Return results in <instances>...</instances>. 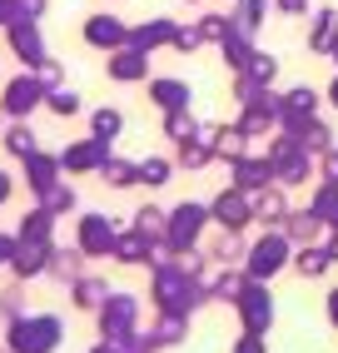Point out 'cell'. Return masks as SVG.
I'll return each instance as SVG.
<instances>
[{
	"label": "cell",
	"mask_w": 338,
	"mask_h": 353,
	"mask_svg": "<svg viewBox=\"0 0 338 353\" xmlns=\"http://www.w3.org/2000/svg\"><path fill=\"white\" fill-rule=\"evenodd\" d=\"M284 264H294V239H288L284 229H269V234H264L259 244H249V254H244V274L259 279V284H269Z\"/></svg>",
	"instance_id": "obj_1"
},
{
	"label": "cell",
	"mask_w": 338,
	"mask_h": 353,
	"mask_svg": "<svg viewBox=\"0 0 338 353\" xmlns=\"http://www.w3.org/2000/svg\"><path fill=\"white\" fill-rule=\"evenodd\" d=\"M204 224H209V204H179V209H169V224H164V239H159V249L164 254H189L199 244V234H204Z\"/></svg>",
	"instance_id": "obj_2"
},
{
	"label": "cell",
	"mask_w": 338,
	"mask_h": 353,
	"mask_svg": "<svg viewBox=\"0 0 338 353\" xmlns=\"http://www.w3.org/2000/svg\"><path fill=\"white\" fill-rule=\"evenodd\" d=\"M55 339H60V319L50 314H30V319L20 314L10 323V353H50Z\"/></svg>",
	"instance_id": "obj_3"
},
{
	"label": "cell",
	"mask_w": 338,
	"mask_h": 353,
	"mask_svg": "<svg viewBox=\"0 0 338 353\" xmlns=\"http://www.w3.org/2000/svg\"><path fill=\"white\" fill-rule=\"evenodd\" d=\"M45 95H50V85H45L35 70H26V75H15L10 85H6V114L10 120H30V110H40L45 105Z\"/></svg>",
	"instance_id": "obj_4"
},
{
	"label": "cell",
	"mask_w": 338,
	"mask_h": 353,
	"mask_svg": "<svg viewBox=\"0 0 338 353\" xmlns=\"http://www.w3.org/2000/svg\"><path fill=\"white\" fill-rule=\"evenodd\" d=\"M135 323H139V299H135V294H110V299L100 303V334H105L110 343L130 339Z\"/></svg>",
	"instance_id": "obj_5"
},
{
	"label": "cell",
	"mask_w": 338,
	"mask_h": 353,
	"mask_svg": "<svg viewBox=\"0 0 338 353\" xmlns=\"http://www.w3.org/2000/svg\"><path fill=\"white\" fill-rule=\"evenodd\" d=\"M234 309H239V319H244V334H269L274 303H269V289H264L259 279H249V284L234 294Z\"/></svg>",
	"instance_id": "obj_6"
},
{
	"label": "cell",
	"mask_w": 338,
	"mask_h": 353,
	"mask_svg": "<svg viewBox=\"0 0 338 353\" xmlns=\"http://www.w3.org/2000/svg\"><path fill=\"white\" fill-rule=\"evenodd\" d=\"M209 219L219 224V229H229V234H244V224L254 219V194H244V190H224L219 199L209 204Z\"/></svg>",
	"instance_id": "obj_7"
},
{
	"label": "cell",
	"mask_w": 338,
	"mask_h": 353,
	"mask_svg": "<svg viewBox=\"0 0 338 353\" xmlns=\"http://www.w3.org/2000/svg\"><path fill=\"white\" fill-rule=\"evenodd\" d=\"M159 239L155 234H144V229H125V234H115V249L110 259H119V264H159Z\"/></svg>",
	"instance_id": "obj_8"
},
{
	"label": "cell",
	"mask_w": 338,
	"mask_h": 353,
	"mask_svg": "<svg viewBox=\"0 0 338 353\" xmlns=\"http://www.w3.org/2000/svg\"><path fill=\"white\" fill-rule=\"evenodd\" d=\"M105 75L119 80V85H135V80H150V55L139 45H125V50H110L105 60Z\"/></svg>",
	"instance_id": "obj_9"
},
{
	"label": "cell",
	"mask_w": 338,
	"mask_h": 353,
	"mask_svg": "<svg viewBox=\"0 0 338 353\" xmlns=\"http://www.w3.org/2000/svg\"><path fill=\"white\" fill-rule=\"evenodd\" d=\"M85 40L95 45V50H125V45H130V26L119 15H90L85 20Z\"/></svg>",
	"instance_id": "obj_10"
},
{
	"label": "cell",
	"mask_w": 338,
	"mask_h": 353,
	"mask_svg": "<svg viewBox=\"0 0 338 353\" xmlns=\"http://www.w3.org/2000/svg\"><path fill=\"white\" fill-rule=\"evenodd\" d=\"M6 30H10V50L26 60L30 70H40L45 60H50V55H45V40H40V26H35V20H15V26H6Z\"/></svg>",
	"instance_id": "obj_11"
},
{
	"label": "cell",
	"mask_w": 338,
	"mask_h": 353,
	"mask_svg": "<svg viewBox=\"0 0 338 353\" xmlns=\"http://www.w3.org/2000/svg\"><path fill=\"white\" fill-rule=\"evenodd\" d=\"M110 159V139H80V145H70L65 154H60V170H70V174H85V170H100V164Z\"/></svg>",
	"instance_id": "obj_12"
},
{
	"label": "cell",
	"mask_w": 338,
	"mask_h": 353,
	"mask_svg": "<svg viewBox=\"0 0 338 353\" xmlns=\"http://www.w3.org/2000/svg\"><path fill=\"white\" fill-rule=\"evenodd\" d=\"M274 184V164L269 154H244V159H234V190H244V194H259V190H269Z\"/></svg>",
	"instance_id": "obj_13"
},
{
	"label": "cell",
	"mask_w": 338,
	"mask_h": 353,
	"mask_svg": "<svg viewBox=\"0 0 338 353\" xmlns=\"http://www.w3.org/2000/svg\"><path fill=\"white\" fill-rule=\"evenodd\" d=\"M115 234H119V229H115L105 214H85L80 229H75V244H80L85 254H110V249H115Z\"/></svg>",
	"instance_id": "obj_14"
},
{
	"label": "cell",
	"mask_w": 338,
	"mask_h": 353,
	"mask_svg": "<svg viewBox=\"0 0 338 353\" xmlns=\"http://www.w3.org/2000/svg\"><path fill=\"white\" fill-rule=\"evenodd\" d=\"M254 219H259V224H269V229H284V219H288L284 184H269V190H259V194H254Z\"/></svg>",
	"instance_id": "obj_15"
},
{
	"label": "cell",
	"mask_w": 338,
	"mask_h": 353,
	"mask_svg": "<svg viewBox=\"0 0 338 353\" xmlns=\"http://www.w3.org/2000/svg\"><path fill=\"white\" fill-rule=\"evenodd\" d=\"M50 249H55V244H20V239H15V259H10L15 279L45 274V269H50Z\"/></svg>",
	"instance_id": "obj_16"
},
{
	"label": "cell",
	"mask_w": 338,
	"mask_h": 353,
	"mask_svg": "<svg viewBox=\"0 0 338 353\" xmlns=\"http://www.w3.org/2000/svg\"><path fill=\"white\" fill-rule=\"evenodd\" d=\"M26 184H30V190L35 194H45V190H55V184H60V159L55 154H30L26 159Z\"/></svg>",
	"instance_id": "obj_17"
},
{
	"label": "cell",
	"mask_w": 338,
	"mask_h": 353,
	"mask_svg": "<svg viewBox=\"0 0 338 353\" xmlns=\"http://www.w3.org/2000/svg\"><path fill=\"white\" fill-rule=\"evenodd\" d=\"M175 30H179L175 20H164V15H159V20H150V26H135V30H130V45H139V50L150 55L155 45H175Z\"/></svg>",
	"instance_id": "obj_18"
},
{
	"label": "cell",
	"mask_w": 338,
	"mask_h": 353,
	"mask_svg": "<svg viewBox=\"0 0 338 353\" xmlns=\"http://www.w3.org/2000/svg\"><path fill=\"white\" fill-rule=\"evenodd\" d=\"M308 114H319V90H313V85H294L284 95V125L308 120Z\"/></svg>",
	"instance_id": "obj_19"
},
{
	"label": "cell",
	"mask_w": 338,
	"mask_h": 353,
	"mask_svg": "<svg viewBox=\"0 0 338 353\" xmlns=\"http://www.w3.org/2000/svg\"><path fill=\"white\" fill-rule=\"evenodd\" d=\"M150 100H155L164 114L189 110V85H184V80H150Z\"/></svg>",
	"instance_id": "obj_20"
},
{
	"label": "cell",
	"mask_w": 338,
	"mask_h": 353,
	"mask_svg": "<svg viewBox=\"0 0 338 353\" xmlns=\"http://www.w3.org/2000/svg\"><path fill=\"white\" fill-rule=\"evenodd\" d=\"M294 269H299L304 279H324V274L333 269L328 244H299V249H294Z\"/></svg>",
	"instance_id": "obj_21"
},
{
	"label": "cell",
	"mask_w": 338,
	"mask_h": 353,
	"mask_svg": "<svg viewBox=\"0 0 338 353\" xmlns=\"http://www.w3.org/2000/svg\"><path fill=\"white\" fill-rule=\"evenodd\" d=\"M333 40H338V10L324 6L319 15H313V26H308V50H333Z\"/></svg>",
	"instance_id": "obj_22"
},
{
	"label": "cell",
	"mask_w": 338,
	"mask_h": 353,
	"mask_svg": "<svg viewBox=\"0 0 338 353\" xmlns=\"http://www.w3.org/2000/svg\"><path fill=\"white\" fill-rule=\"evenodd\" d=\"M50 229H55V214L40 204V209H30V214H26V224H20L15 239H20V244H50Z\"/></svg>",
	"instance_id": "obj_23"
},
{
	"label": "cell",
	"mask_w": 338,
	"mask_h": 353,
	"mask_svg": "<svg viewBox=\"0 0 338 353\" xmlns=\"http://www.w3.org/2000/svg\"><path fill=\"white\" fill-rule=\"evenodd\" d=\"M324 224H319V214L313 209H288V219H284V234L294 239V249L299 244H313V234H319Z\"/></svg>",
	"instance_id": "obj_24"
},
{
	"label": "cell",
	"mask_w": 338,
	"mask_h": 353,
	"mask_svg": "<svg viewBox=\"0 0 338 353\" xmlns=\"http://www.w3.org/2000/svg\"><path fill=\"white\" fill-rule=\"evenodd\" d=\"M308 209L319 214L324 229L338 234V184H319V190H313V199H308Z\"/></svg>",
	"instance_id": "obj_25"
},
{
	"label": "cell",
	"mask_w": 338,
	"mask_h": 353,
	"mask_svg": "<svg viewBox=\"0 0 338 353\" xmlns=\"http://www.w3.org/2000/svg\"><path fill=\"white\" fill-rule=\"evenodd\" d=\"M80 259H85L80 244L75 249H50V269H45V274H55L60 284H75V279H80Z\"/></svg>",
	"instance_id": "obj_26"
},
{
	"label": "cell",
	"mask_w": 338,
	"mask_h": 353,
	"mask_svg": "<svg viewBox=\"0 0 338 353\" xmlns=\"http://www.w3.org/2000/svg\"><path fill=\"white\" fill-rule=\"evenodd\" d=\"M244 239H239V234H219V239H214V249H209V259H214V264H224V269H239V264H244Z\"/></svg>",
	"instance_id": "obj_27"
},
{
	"label": "cell",
	"mask_w": 338,
	"mask_h": 353,
	"mask_svg": "<svg viewBox=\"0 0 338 353\" xmlns=\"http://www.w3.org/2000/svg\"><path fill=\"white\" fill-rule=\"evenodd\" d=\"M70 299H75V309H100V303L110 299V289L100 284V279H90V274H80L75 284H70Z\"/></svg>",
	"instance_id": "obj_28"
},
{
	"label": "cell",
	"mask_w": 338,
	"mask_h": 353,
	"mask_svg": "<svg viewBox=\"0 0 338 353\" xmlns=\"http://www.w3.org/2000/svg\"><path fill=\"white\" fill-rule=\"evenodd\" d=\"M100 179L110 184V190H130V184H139V164H130V159H105L100 164Z\"/></svg>",
	"instance_id": "obj_29"
},
{
	"label": "cell",
	"mask_w": 338,
	"mask_h": 353,
	"mask_svg": "<svg viewBox=\"0 0 338 353\" xmlns=\"http://www.w3.org/2000/svg\"><path fill=\"white\" fill-rule=\"evenodd\" d=\"M6 150H10L15 159H30V154L40 150V139H35V130H30V120H15V125L6 130Z\"/></svg>",
	"instance_id": "obj_30"
},
{
	"label": "cell",
	"mask_w": 338,
	"mask_h": 353,
	"mask_svg": "<svg viewBox=\"0 0 338 353\" xmlns=\"http://www.w3.org/2000/svg\"><path fill=\"white\" fill-rule=\"evenodd\" d=\"M119 130H125V114H119L115 105H105V110L90 114V134L95 139H119Z\"/></svg>",
	"instance_id": "obj_31"
},
{
	"label": "cell",
	"mask_w": 338,
	"mask_h": 353,
	"mask_svg": "<svg viewBox=\"0 0 338 353\" xmlns=\"http://www.w3.org/2000/svg\"><path fill=\"white\" fill-rule=\"evenodd\" d=\"M214 159V139H179V164H189V170H204V164Z\"/></svg>",
	"instance_id": "obj_32"
},
{
	"label": "cell",
	"mask_w": 338,
	"mask_h": 353,
	"mask_svg": "<svg viewBox=\"0 0 338 353\" xmlns=\"http://www.w3.org/2000/svg\"><path fill=\"white\" fill-rule=\"evenodd\" d=\"M164 134L169 139H195V134H204V125L189 110H175V114H164Z\"/></svg>",
	"instance_id": "obj_33"
},
{
	"label": "cell",
	"mask_w": 338,
	"mask_h": 353,
	"mask_svg": "<svg viewBox=\"0 0 338 353\" xmlns=\"http://www.w3.org/2000/svg\"><path fill=\"white\" fill-rule=\"evenodd\" d=\"M45 105H50V114H60V120H70V114H80L85 110V100H80V90H50V95H45Z\"/></svg>",
	"instance_id": "obj_34"
},
{
	"label": "cell",
	"mask_w": 338,
	"mask_h": 353,
	"mask_svg": "<svg viewBox=\"0 0 338 353\" xmlns=\"http://www.w3.org/2000/svg\"><path fill=\"white\" fill-rule=\"evenodd\" d=\"M264 15H269V0H239V10H234V26L254 35V30L264 26Z\"/></svg>",
	"instance_id": "obj_35"
},
{
	"label": "cell",
	"mask_w": 338,
	"mask_h": 353,
	"mask_svg": "<svg viewBox=\"0 0 338 353\" xmlns=\"http://www.w3.org/2000/svg\"><path fill=\"white\" fill-rule=\"evenodd\" d=\"M244 75H249L254 85L269 90V85H274V75H279V60H274V55H264V50H254V55H249V65H244Z\"/></svg>",
	"instance_id": "obj_36"
},
{
	"label": "cell",
	"mask_w": 338,
	"mask_h": 353,
	"mask_svg": "<svg viewBox=\"0 0 338 353\" xmlns=\"http://www.w3.org/2000/svg\"><path fill=\"white\" fill-rule=\"evenodd\" d=\"M169 170H175V164H169V159H159V154L139 159V184H150V190H159V184H169Z\"/></svg>",
	"instance_id": "obj_37"
},
{
	"label": "cell",
	"mask_w": 338,
	"mask_h": 353,
	"mask_svg": "<svg viewBox=\"0 0 338 353\" xmlns=\"http://www.w3.org/2000/svg\"><path fill=\"white\" fill-rule=\"evenodd\" d=\"M40 204L50 209V214H70V209H75L80 199H75V190H70V184H55V190H45V194H40Z\"/></svg>",
	"instance_id": "obj_38"
},
{
	"label": "cell",
	"mask_w": 338,
	"mask_h": 353,
	"mask_svg": "<svg viewBox=\"0 0 338 353\" xmlns=\"http://www.w3.org/2000/svg\"><path fill=\"white\" fill-rule=\"evenodd\" d=\"M164 224H169V214H164V209H155V204H144L139 214H135V229L155 234V239H164Z\"/></svg>",
	"instance_id": "obj_39"
},
{
	"label": "cell",
	"mask_w": 338,
	"mask_h": 353,
	"mask_svg": "<svg viewBox=\"0 0 338 353\" xmlns=\"http://www.w3.org/2000/svg\"><path fill=\"white\" fill-rule=\"evenodd\" d=\"M319 174H324V184H338V145L319 154Z\"/></svg>",
	"instance_id": "obj_40"
},
{
	"label": "cell",
	"mask_w": 338,
	"mask_h": 353,
	"mask_svg": "<svg viewBox=\"0 0 338 353\" xmlns=\"http://www.w3.org/2000/svg\"><path fill=\"white\" fill-rule=\"evenodd\" d=\"M199 45H204L199 26H189V30H175V50H199Z\"/></svg>",
	"instance_id": "obj_41"
},
{
	"label": "cell",
	"mask_w": 338,
	"mask_h": 353,
	"mask_svg": "<svg viewBox=\"0 0 338 353\" xmlns=\"http://www.w3.org/2000/svg\"><path fill=\"white\" fill-rule=\"evenodd\" d=\"M20 6V20H40L45 15V0H15Z\"/></svg>",
	"instance_id": "obj_42"
},
{
	"label": "cell",
	"mask_w": 338,
	"mask_h": 353,
	"mask_svg": "<svg viewBox=\"0 0 338 353\" xmlns=\"http://www.w3.org/2000/svg\"><path fill=\"white\" fill-rule=\"evenodd\" d=\"M0 314L20 319V294H15V289H6V294H0Z\"/></svg>",
	"instance_id": "obj_43"
},
{
	"label": "cell",
	"mask_w": 338,
	"mask_h": 353,
	"mask_svg": "<svg viewBox=\"0 0 338 353\" xmlns=\"http://www.w3.org/2000/svg\"><path fill=\"white\" fill-rule=\"evenodd\" d=\"M274 10H284V15H308V0H274Z\"/></svg>",
	"instance_id": "obj_44"
},
{
	"label": "cell",
	"mask_w": 338,
	"mask_h": 353,
	"mask_svg": "<svg viewBox=\"0 0 338 353\" xmlns=\"http://www.w3.org/2000/svg\"><path fill=\"white\" fill-rule=\"evenodd\" d=\"M15 20H20V6L15 0H0V26H15Z\"/></svg>",
	"instance_id": "obj_45"
},
{
	"label": "cell",
	"mask_w": 338,
	"mask_h": 353,
	"mask_svg": "<svg viewBox=\"0 0 338 353\" xmlns=\"http://www.w3.org/2000/svg\"><path fill=\"white\" fill-rule=\"evenodd\" d=\"M10 259H15V239H10V234H0V264H10Z\"/></svg>",
	"instance_id": "obj_46"
},
{
	"label": "cell",
	"mask_w": 338,
	"mask_h": 353,
	"mask_svg": "<svg viewBox=\"0 0 338 353\" xmlns=\"http://www.w3.org/2000/svg\"><path fill=\"white\" fill-rule=\"evenodd\" d=\"M10 194H15V179H10L6 170H0V204H10Z\"/></svg>",
	"instance_id": "obj_47"
},
{
	"label": "cell",
	"mask_w": 338,
	"mask_h": 353,
	"mask_svg": "<svg viewBox=\"0 0 338 353\" xmlns=\"http://www.w3.org/2000/svg\"><path fill=\"white\" fill-rule=\"evenodd\" d=\"M239 353H264V339H259V334H244V343H239Z\"/></svg>",
	"instance_id": "obj_48"
},
{
	"label": "cell",
	"mask_w": 338,
	"mask_h": 353,
	"mask_svg": "<svg viewBox=\"0 0 338 353\" xmlns=\"http://www.w3.org/2000/svg\"><path fill=\"white\" fill-rule=\"evenodd\" d=\"M328 323H333V328H338V289H333V294H328Z\"/></svg>",
	"instance_id": "obj_49"
},
{
	"label": "cell",
	"mask_w": 338,
	"mask_h": 353,
	"mask_svg": "<svg viewBox=\"0 0 338 353\" xmlns=\"http://www.w3.org/2000/svg\"><path fill=\"white\" fill-rule=\"evenodd\" d=\"M328 105L338 110V75H333V85H328Z\"/></svg>",
	"instance_id": "obj_50"
},
{
	"label": "cell",
	"mask_w": 338,
	"mask_h": 353,
	"mask_svg": "<svg viewBox=\"0 0 338 353\" xmlns=\"http://www.w3.org/2000/svg\"><path fill=\"white\" fill-rule=\"evenodd\" d=\"M328 259H333V264H338V234H333V239H328Z\"/></svg>",
	"instance_id": "obj_51"
},
{
	"label": "cell",
	"mask_w": 338,
	"mask_h": 353,
	"mask_svg": "<svg viewBox=\"0 0 338 353\" xmlns=\"http://www.w3.org/2000/svg\"><path fill=\"white\" fill-rule=\"evenodd\" d=\"M95 353H119V348H110V343H100V348H95Z\"/></svg>",
	"instance_id": "obj_52"
},
{
	"label": "cell",
	"mask_w": 338,
	"mask_h": 353,
	"mask_svg": "<svg viewBox=\"0 0 338 353\" xmlns=\"http://www.w3.org/2000/svg\"><path fill=\"white\" fill-rule=\"evenodd\" d=\"M328 55H333V65H338V40H333V50H328Z\"/></svg>",
	"instance_id": "obj_53"
},
{
	"label": "cell",
	"mask_w": 338,
	"mask_h": 353,
	"mask_svg": "<svg viewBox=\"0 0 338 353\" xmlns=\"http://www.w3.org/2000/svg\"><path fill=\"white\" fill-rule=\"evenodd\" d=\"M0 120H6V105H0Z\"/></svg>",
	"instance_id": "obj_54"
}]
</instances>
